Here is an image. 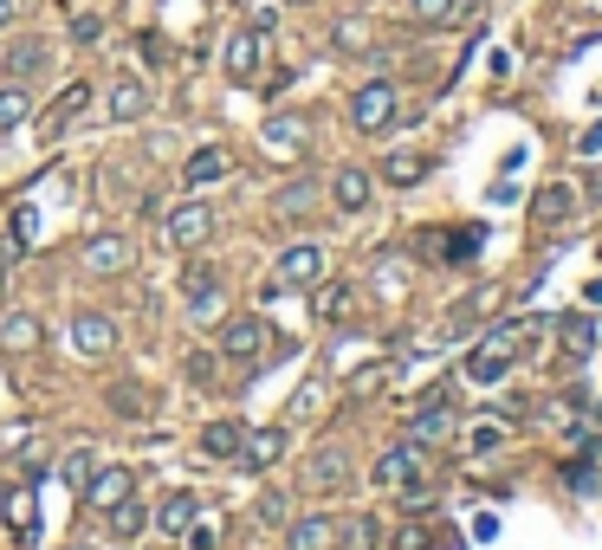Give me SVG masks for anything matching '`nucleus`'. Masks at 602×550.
I'll return each mask as SVG.
<instances>
[{"label":"nucleus","instance_id":"c756f323","mask_svg":"<svg viewBox=\"0 0 602 550\" xmlns=\"http://www.w3.org/2000/svg\"><path fill=\"white\" fill-rule=\"evenodd\" d=\"M0 350H39V318L13 311V318L0 324Z\"/></svg>","mask_w":602,"mask_h":550},{"label":"nucleus","instance_id":"49530a36","mask_svg":"<svg viewBox=\"0 0 602 550\" xmlns=\"http://www.w3.org/2000/svg\"><path fill=\"white\" fill-rule=\"evenodd\" d=\"M576 149H583V156H602V123H596V130H583V143H576Z\"/></svg>","mask_w":602,"mask_h":550},{"label":"nucleus","instance_id":"c85d7f7f","mask_svg":"<svg viewBox=\"0 0 602 550\" xmlns=\"http://www.w3.org/2000/svg\"><path fill=\"white\" fill-rule=\"evenodd\" d=\"M311 208H318V188H304V182H292V188L272 194V214H279V220H299V214H311Z\"/></svg>","mask_w":602,"mask_h":550},{"label":"nucleus","instance_id":"1a4fd4ad","mask_svg":"<svg viewBox=\"0 0 602 550\" xmlns=\"http://www.w3.org/2000/svg\"><path fill=\"white\" fill-rule=\"evenodd\" d=\"M357 311H363V292H357V286L318 279V292H311V318H318V324H350Z\"/></svg>","mask_w":602,"mask_h":550},{"label":"nucleus","instance_id":"58836bf2","mask_svg":"<svg viewBox=\"0 0 602 550\" xmlns=\"http://www.w3.org/2000/svg\"><path fill=\"white\" fill-rule=\"evenodd\" d=\"M318 396H324V382L311 376V382H299V396H292V421H304L311 408H318Z\"/></svg>","mask_w":602,"mask_h":550},{"label":"nucleus","instance_id":"a211bd4d","mask_svg":"<svg viewBox=\"0 0 602 550\" xmlns=\"http://www.w3.org/2000/svg\"><path fill=\"white\" fill-rule=\"evenodd\" d=\"M570 214H576V194H570V182H544L538 194H531V220H538V227H564Z\"/></svg>","mask_w":602,"mask_h":550},{"label":"nucleus","instance_id":"20e7f679","mask_svg":"<svg viewBox=\"0 0 602 550\" xmlns=\"http://www.w3.org/2000/svg\"><path fill=\"white\" fill-rule=\"evenodd\" d=\"M260 149L272 156V162H299L304 149H311V123L292 117V110H279V117H265L260 123Z\"/></svg>","mask_w":602,"mask_h":550},{"label":"nucleus","instance_id":"2f4dec72","mask_svg":"<svg viewBox=\"0 0 602 550\" xmlns=\"http://www.w3.org/2000/svg\"><path fill=\"white\" fill-rule=\"evenodd\" d=\"M104 518H111V538H137V531L150 524V506H137V499H117Z\"/></svg>","mask_w":602,"mask_h":550},{"label":"nucleus","instance_id":"c03bdc74","mask_svg":"<svg viewBox=\"0 0 602 550\" xmlns=\"http://www.w3.org/2000/svg\"><path fill=\"white\" fill-rule=\"evenodd\" d=\"M189 382H194V389L214 382V357H189Z\"/></svg>","mask_w":602,"mask_h":550},{"label":"nucleus","instance_id":"de8ad7c7","mask_svg":"<svg viewBox=\"0 0 602 550\" xmlns=\"http://www.w3.org/2000/svg\"><path fill=\"white\" fill-rule=\"evenodd\" d=\"M13 20H20V0H0V33H7Z\"/></svg>","mask_w":602,"mask_h":550},{"label":"nucleus","instance_id":"412c9836","mask_svg":"<svg viewBox=\"0 0 602 550\" xmlns=\"http://www.w3.org/2000/svg\"><path fill=\"white\" fill-rule=\"evenodd\" d=\"M111 117L117 123L150 117V84H143V78H111Z\"/></svg>","mask_w":602,"mask_h":550},{"label":"nucleus","instance_id":"7c9ffc66","mask_svg":"<svg viewBox=\"0 0 602 550\" xmlns=\"http://www.w3.org/2000/svg\"><path fill=\"white\" fill-rule=\"evenodd\" d=\"M441 434H453V408L448 402L414 408V440H441Z\"/></svg>","mask_w":602,"mask_h":550},{"label":"nucleus","instance_id":"3c124183","mask_svg":"<svg viewBox=\"0 0 602 550\" xmlns=\"http://www.w3.org/2000/svg\"><path fill=\"white\" fill-rule=\"evenodd\" d=\"M279 7H304V0H279Z\"/></svg>","mask_w":602,"mask_h":550},{"label":"nucleus","instance_id":"f8f14e48","mask_svg":"<svg viewBox=\"0 0 602 550\" xmlns=\"http://www.w3.org/2000/svg\"><path fill=\"white\" fill-rule=\"evenodd\" d=\"M260 66H265V33H253V27H247V33L227 39V78H233V84H253V78H260Z\"/></svg>","mask_w":602,"mask_h":550},{"label":"nucleus","instance_id":"37998d69","mask_svg":"<svg viewBox=\"0 0 602 550\" xmlns=\"http://www.w3.org/2000/svg\"><path fill=\"white\" fill-rule=\"evenodd\" d=\"M137 52H143V66H162V59H169V46H162L155 33H143V39H137Z\"/></svg>","mask_w":602,"mask_h":550},{"label":"nucleus","instance_id":"72a5a7b5","mask_svg":"<svg viewBox=\"0 0 602 550\" xmlns=\"http://www.w3.org/2000/svg\"><path fill=\"white\" fill-rule=\"evenodd\" d=\"M409 13L421 20V27H448V20L466 13V0H409Z\"/></svg>","mask_w":602,"mask_h":550},{"label":"nucleus","instance_id":"dca6fc26","mask_svg":"<svg viewBox=\"0 0 602 550\" xmlns=\"http://www.w3.org/2000/svg\"><path fill=\"white\" fill-rule=\"evenodd\" d=\"M338 518H324V512H311V518H292L285 524V550H338Z\"/></svg>","mask_w":602,"mask_h":550},{"label":"nucleus","instance_id":"09e8293b","mask_svg":"<svg viewBox=\"0 0 602 550\" xmlns=\"http://www.w3.org/2000/svg\"><path fill=\"white\" fill-rule=\"evenodd\" d=\"M583 304H602V279H590V286H583Z\"/></svg>","mask_w":602,"mask_h":550},{"label":"nucleus","instance_id":"ea45409f","mask_svg":"<svg viewBox=\"0 0 602 550\" xmlns=\"http://www.w3.org/2000/svg\"><path fill=\"white\" fill-rule=\"evenodd\" d=\"M98 33H104V20H98V13H78V20H72V39H78V46H98Z\"/></svg>","mask_w":602,"mask_h":550},{"label":"nucleus","instance_id":"f3484780","mask_svg":"<svg viewBox=\"0 0 602 550\" xmlns=\"http://www.w3.org/2000/svg\"><path fill=\"white\" fill-rule=\"evenodd\" d=\"M0 66H7L13 84H27V78H39L46 66H52V46H46V39H13V46L0 52Z\"/></svg>","mask_w":602,"mask_h":550},{"label":"nucleus","instance_id":"423d86ee","mask_svg":"<svg viewBox=\"0 0 602 550\" xmlns=\"http://www.w3.org/2000/svg\"><path fill=\"white\" fill-rule=\"evenodd\" d=\"M350 486V447H318L311 460H304V492L311 499H331Z\"/></svg>","mask_w":602,"mask_h":550},{"label":"nucleus","instance_id":"cd10ccee","mask_svg":"<svg viewBox=\"0 0 602 550\" xmlns=\"http://www.w3.org/2000/svg\"><path fill=\"white\" fill-rule=\"evenodd\" d=\"M558 337H564L570 357H590V350H596V324H590V311H564V318H558Z\"/></svg>","mask_w":602,"mask_h":550},{"label":"nucleus","instance_id":"bb28decb","mask_svg":"<svg viewBox=\"0 0 602 550\" xmlns=\"http://www.w3.org/2000/svg\"><path fill=\"white\" fill-rule=\"evenodd\" d=\"M441 240H448V247H441V259H453V266H466V259H480L486 253V227H480V220H473V227H460V233H441Z\"/></svg>","mask_w":602,"mask_h":550},{"label":"nucleus","instance_id":"603ef678","mask_svg":"<svg viewBox=\"0 0 602 550\" xmlns=\"http://www.w3.org/2000/svg\"><path fill=\"white\" fill-rule=\"evenodd\" d=\"M596 253H602V247H596Z\"/></svg>","mask_w":602,"mask_h":550},{"label":"nucleus","instance_id":"79ce46f5","mask_svg":"<svg viewBox=\"0 0 602 550\" xmlns=\"http://www.w3.org/2000/svg\"><path fill=\"white\" fill-rule=\"evenodd\" d=\"M260 518L265 524H285V492H260Z\"/></svg>","mask_w":602,"mask_h":550},{"label":"nucleus","instance_id":"b1692460","mask_svg":"<svg viewBox=\"0 0 602 550\" xmlns=\"http://www.w3.org/2000/svg\"><path fill=\"white\" fill-rule=\"evenodd\" d=\"M382 176L395 188H414V182H428L434 176V156H421V149H395L389 162H382Z\"/></svg>","mask_w":602,"mask_h":550},{"label":"nucleus","instance_id":"9b49d317","mask_svg":"<svg viewBox=\"0 0 602 550\" xmlns=\"http://www.w3.org/2000/svg\"><path fill=\"white\" fill-rule=\"evenodd\" d=\"M370 479H377L382 492H402V486L421 479V453H414V447H382L377 467H370Z\"/></svg>","mask_w":602,"mask_h":550},{"label":"nucleus","instance_id":"c9c22d12","mask_svg":"<svg viewBox=\"0 0 602 550\" xmlns=\"http://www.w3.org/2000/svg\"><path fill=\"white\" fill-rule=\"evenodd\" d=\"M20 123H27V91H20V84H0V137L20 130Z\"/></svg>","mask_w":602,"mask_h":550},{"label":"nucleus","instance_id":"ddd939ff","mask_svg":"<svg viewBox=\"0 0 602 550\" xmlns=\"http://www.w3.org/2000/svg\"><path fill=\"white\" fill-rule=\"evenodd\" d=\"M130 492H137V473H130V467H98V473L84 479V492H78V499H91L98 512H111L117 499H130Z\"/></svg>","mask_w":602,"mask_h":550},{"label":"nucleus","instance_id":"0eeeda50","mask_svg":"<svg viewBox=\"0 0 602 550\" xmlns=\"http://www.w3.org/2000/svg\"><path fill=\"white\" fill-rule=\"evenodd\" d=\"M84 110H91V84H66L52 104L39 110V143H59L78 117H84Z\"/></svg>","mask_w":602,"mask_h":550},{"label":"nucleus","instance_id":"aec40b11","mask_svg":"<svg viewBox=\"0 0 602 550\" xmlns=\"http://www.w3.org/2000/svg\"><path fill=\"white\" fill-rule=\"evenodd\" d=\"M460 447H466L473 460H492V453H505V421H499V414H480V421H466V428H460Z\"/></svg>","mask_w":602,"mask_h":550},{"label":"nucleus","instance_id":"473e14b6","mask_svg":"<svg viewBox=\"0 0 602 550\" xmlns=\"http://www.w3.org/2000/svg\"><path fill=\"white\" fill-rule=\"evenodd\" d=\"M338 550H382V524L377 518H350L338 531Z\"/></svg>","mask_w":602,"mask_h":550},{"label":"nucleus","instance_id":"9d476101","mask_svg":"<svg viewBox=\"0 0 602 550\" xmlns=\"http://www.w3.org/2000/svg\"><path fill=\"white\" fill-rule=\"evenodd\" d=\"M66 337H72V350H78V357H91V363L117 350V324H111V318H98V311H78Z\"/></svg>","mask_w":602,"mask_h":550},{"label":"nucleus","instance_id":"4be33fe9","mask_svg":"<svg viewBox=\"0 0 602 550\" xmlns=\"http://www.w3.org/2000/svg\"><path fill=\"white\" fill-rule=\"evenodd\" d=\"M214 311H221V272H214V266H208V272L194 266L189 272V318L194 324H208Z\"/></svg>","mask_w":602,"mask_h":550},{"label":"nucleus","instance_id":"5701e85b","mask_svg":"<svg viewBox=\"0 0 602 550\" xmlns=\"http://www.w3.org/2000/svg\"><path fill=\"white\" fill-rule=\"evenodd\" d=\"M240 447H247L240 421H208L201 428V460H240Z\"/></svg>","mask_w":602,"mask_h":550},{"label":"nucleus","instance_id":"39448f33","mask_svg":"<svg viewBox=\"0 0 602 550\" xmlns=\"http://www.w3.org/2000/svg\"><path fill=\"white\" fill-rule=\"evenodd\" d=\"M214 343H221V357H227V363H260V350L272 343V324L247 311V318H227Z\"/></svg>","mask_w":602,"mask_h":550},{"label":"nucleus","instance_id":"8fccbe9b","mask_svg":"<svg viewBox=\"0 0 602 550\" xmlns=\"http://www.w3.org/2000/svg\"><path fill=\"white\" fill-rule=\"evenodd\" d=\"M0 292H7V266H0Z\"/></svg>","mask_w":602,"mask_h":550},{"label":"nucleus","instance_id":"f03ea898","mask_svg":"<svg viewBox=\"0 0 602 550\" xmlns=\"http://www.w3.org/2000/svg\"><path fill=\"white\" fill-rule=\"evenodd\" d=\"M395 110H402L395 84H389V78H370V84H357V98H350V123H357L363 137H377V130L395 123Z\"/></svg>","mask_w":602,"mask_h":550},{"label":"nucleus","instance_id":"e433bc0d","mask_svg":"<svg viewBox=\"0 0 602 550\" xmlns=\"http://www.w3.org/2000/svg\"><path fill=\"white\" fill-rule=\"evenodd\" d=\"M7 518H13V538L27 544V538H33V499H27V492H7Z\"/></svg>","mask_w":602,"mask_h":550},{"label":"nucleus","instance_id":"6e6552de","mask_svg":"<svg viewBox=\"0 0 602 550\" xmlns=\"http://www.w3.org/2000/svg\"><path fill=\"white\" fill-rule=\"evenodd\" d=\"M318 279H324V247H318V240H299V247L279 253V272H272L279 292H292V286H318Z\"/></svg>","mask_w":602,"mask_h":550},{"label":"nucleus","instance_id":"a19ab883","mask_svg":"<svg viewBox=\"0 0 602 550\" xmlns=\"http://www.w3.org/2000/svg\"><path fill=\"white\" fill-rule=\"evenodd\" d=\"M182 538H189V550H214V544H221V531H214V524H201V518H194Z\"/></svg>","mask_w":602,"mask_h":550},{"label":"nucleus","instance_id":"f704fd0d","mask_svg":"<svg viewBox=\"0 0 602 550\" xmlns=\"http://www.w3.org/2000/svg\"><path fill=\"white\" fill-rule=\"evenodd\" d=\"M91 473H98V453H91V447H72V453L59 460V479H66L72 492H84V479Z\"/></svg>","mask_w":602,"mask_h":550},{"label":"nucleus","instance_id":"a18cd8bd","mask_svg":"<svg viewBox=\"0 0 602 550\" xmlns=\"http://www.w3.org/2000/svg\"><path fill=\"white\" fill-rule=\"evenodd\" d=\"M473 538H480V544H492V538H499V518L480 512V518H473Z\"/></svg>","mask_w":602,"mask_h":550},{"label":"nucleus","instance_id":"a878e982","mask_svg":"<svg viewBox=\"0 0 602 550\" xmlns=\"http://www.w3.org/2000/svg\"><path fill=\"white\" fill-rule=\"evenodd\" d=\"M279 453H285V428H260V434H247V447H240V467L260 473V467H272Z\"/></svg>","mask_w":602,"mask_h":550},{"label":"nucleus","instance_id":"7ed1b4c3","mask_svg":"<svg viewBox=\"0 0 602 550\" xmlns=\"http://www.w3.org/2000/svg\"><path fill=\"white\" fill-rule=\"evenodd\" d=\"M214 233V208L208 201H182V208H162V240L175 247V253H194L201 240Z\"/></svg>","mask_w":602,"mask_h":550},{"label":"nucleus","instance_id":"f257e3e1","mask_svg":"<svg viewBox=\"0 0 602 550\" xmlns=\"http://www.w3.org/2000/svg\"><path fill=\"white\" fill-rule=\"evenodd\" d=\"M531 337H544V318H519V324H492L486 343L466 357V382H480V389H492V382H505V369L519 363L531 350Z\"/></svg>","mask_w":602,"mask_h":550},{"label":"nucleus","instance_id":"2eb2a0df","mask_svg":"<svg viewBox=\"0 0 602 550\" xmlns=\"http://www.w3.org/2000/svg\"><path fill=\"white\" fill-rule=\"evenodd\" d=\"M130 259H137V247L123 233H91L84 240V272H130Z\"/></svg>","mask_w":602,"mask_h":550},{"label":"nucleus","instance_id":"393cba45","mask_svg":"<svg viewBox=\"0 0 602 550\" xmlns=\"http://www.w3.org/2000/svg\"><path fill=\"white\" fill-rule=\"evenodd\" d=\"M194 518H201V499L194 492H169L162 499V512H155V531H169V538H182Z\"/></svg>","mask_w":602,"mask_h":550},{"label":"nucleus","instance_id":"4c0bfd02","mask_svg":"<svg viewBox=\"0 0 602 550\" xmlns=\"http://www.w3.org/2000/svg\"><path fill=\"white\" fill-rule=\"evenodd\" d=\"M111 408L123 414V421H137V414H143V389H137V382H117V389H111Z\"/></svg>","mask_w":602,"mask_h":550},{"label":"nucleus","instance_id":"6ab92c4d","mask_svg":"<svg viewBox=\"0 0 602 550\" xmlns=\"http://www.w3.org/2000/svg\"><path fill=\"white\" fill-rule=\"evenodd\" d=\"M233 169V156H227L221 143H208V149H194L189 162H182V188H214Z\"/></svg>","mask_w":602,"mask_h":550},{"label":"nucleus","instance_id":"4468645a","mask_svg":"<svg viewBox=\"0 0 602 550\" xmlns=\"http://www.w3.org/2000/svg\"><path fill=\"white\" fill-rule=\"evenodd\" d=\"M370 194H377V176H370V169H338V176H331V208H338V214H363Z\"/></svg>","mask_w":602,"mask_h":550}]
</instances>
